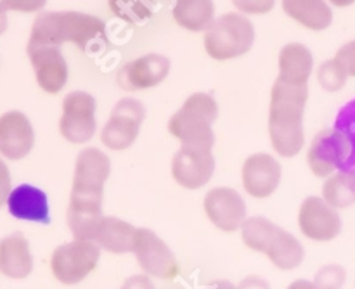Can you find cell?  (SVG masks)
Wrapping results in <instances>:
<instances>
[{"mask_svg": "<svg viewBox=\"0 0 355 289\" xmlns=\"http://www.w3.org/2000/svg\"><path fill=\"white\" fill-rule=\"evenodd\" d=\"M238 289H272L270 288L269 281L263 279L259 274H250L245 279H241V283L238 284Z\"/></svg>", "mask_w": 355, "mask_h": 289, "instance_id": "35", "label": "cell"}, {"mask_svg": "<svg viewBox=\"0 0 355 289\" xmlns=\"http://www.w3.org/2000/svg\"><path fill=\"white\" fill-rule=\"evenodd\" d=\"M236 10L245 16H260L269 14L276 6V0H231Z\"/></svg>", "mask_w": 355, "mask_h": 289, "instance_id": "29", "label": "cell"}, {"mask_svg": "<svg viewBox=\"0 0 355 289\" xmlns=\"http://www.w3.org/2000/svg\"><path fill=\"white\" fill-rule=\"evenodd\" d=\"M336 128L349 135L352 141V135L355 134V99L342 107L338 118H336Z\"/></svg>", "mask_w": 355, "mask_h": 289, "instance_id": "31", "label": "cell"}, {"mask_svg": "<svg viewBox=\"0 0 355 289\" xmlns=\"http://www.w3.org/2000/svg\"><path fill=\"white\" fill-rule=\"evenodd\" d=\"M286 289H318L312 281H307V279H297L293 281V283L290 284Z\"/></svg>", "mask_w": 355, "mask_h": 289, "instance_id": "36", "label": "cell"}, {"mask_svg": "<svg viewBox=\"0 0 355 289\" xmlns=\"http://www.w3.org/2000/svg\"><path fill=\"white\" fill-rule=\"evenodd\" d=\"M298 229L314 243L335 241L342 234L343 222L338 210L329 207L322 196H309L298 208Z\"/></svg>", "mask_w": 355, "mask_h": 289, "instance_id": "12", "label": "cell"}, {"mask_svg": "<svg viewBox=\"0 0 355 289\" xmlns=\"http://www.w3.org/2000/svg\"><path fill=\"white\" fill-rule=\"evenodd\" d=\"M107 7L118 19L128 24L146 23L155 14L149 0H107Z\"/></svg>", "mask_w": 355, "mask_h": 289, "instance_id": "26", "label": "cell"}, {"mask_svg": "<svg viewBox=\"0 0 355 289\" xmlns=\"http://www.w3.org/2000/svg\"><path fill=\"white\" fill-rule=\"evenodd\" d=\"M26 54L38 87L51 96L61 92L69 76L68 61L62 55L61 49L52 45H26Z\"/></svg>", "mask_w": 355, "mask_h": 289, "instance_id": "16", "label": "cell"}, {"mask_svg": "<svg viewBox=\"0 0 355 289\" xmlns=\"http://www.w3.org/2000/svg\"><path fill=\"white\" fill-rule=\"evenodd\" d=\"M349 75L335 58L328 59L318 68V82L326 92H338L347 85Z\"/></svg>", "mask_w": 355, "mask_h": 289, "instance_id": "27", "label": "cell"}, {"mask_svg": "<svg viewBox=\"0 0 355 289\" xmlns=\"http://www.w3.org/2000/svg\"><path fill=\"white\" fill-rule=\"evenodd\" d=\"M218 118V104L210 94L194 92L168 120V132L180 146H201L214 149L215 132L211 125Z\"/></svg>", "mask_w": 355, "mask_h": 289, "instance_id": "5", "label": "cell"}, {"mask_svg": "<svg viewBox=\"0 0 355 289\" xmlns=\"http://www.w3.org/2000/svg\"><path fill=\"white\" fill-rule=\"evenodd\" d=\"M203 210L214 227L222 232H236L248 218V208L241 194L232 187H214L203 200Z\"/></svg>", "mask_w": 355, "mask_h": 289, "instance_id": "14", "label": "cell"}, {"mask_svg": "<svg viewBox=\"0 0 355 289\" xmlns=\"http://www.w3.org/2000/svg\"><path fill=\"white\" fill-rule=\"evenodd\" d=\"M328 2L335 7H349L355 3V0H328Z\"/></svg>", "mask_w": 355, "mask_h": 289, "instance_id": "39", "label": "cell"}, {"mask_svg": "<svg viewBox=\"0 0 355 289\" xmlns=\"http://www.w3.org/2000/svg\"><path fill=\"white\" fill-rule=\"evenodd\" d=\"M146 120V106L134 97H123L111 110L101 130V142L110 151H127L137 141Z\"/></svg>", "mask_w": 355, "mask_h": 289, "instance_id": "8", "label": "cell"}, {"mask_svg": "<svg viewBox=\"0 0 355 289\" xmlns=\"http://www.w3.org/2000/svg\"><path fill=\"white\" fill-rule=\"evenodd\" d=\"M352 155V141L338 128L321 130L307 151V165L311 172L319 179H328L338 172Z\"/></svg>", "mask_w": 355, "mask_h": 289, "instance_id": "11", "label": "cell"}, {"mask_svg": "<svg viewBox=\"0 0 355 289\" xmlns=\"http://www.w3.org/2000/svg\"><path fill=\"white\" fill-rule=\"evenodd\" d=\"M283 10L311 31H324L333 23V10L328 0H283Z\"/></svg>", "mask_w": 355, "mask_h": 289, "instance_id": "23", "label": "cell"}, {"mask_svg": "<svg viewBox=\"0 0 355 289\" xmlns=\"http://www.w3.org/2000/svg\"><path fill=\"white\" fill-rule=\"evenodd\" d=\"M132 255L137 260L142 274L155 279L173 281L180 272L179 260L168 245L148 227H137Z\"/></svg>", "mask_w": 355, "mask_h": 289, "instance_id": "10", "label": "cell"}, {"mask_svg": "<svg viewBox=\"0 0 355 289\" xmlns=\"http://www.w3.org/2000/svg\"><path fill=\"white\" fill-rule=\"evenodd\" d=\"M137 227L118 217H104L96 234L97 246L111 255H127L134 252Z\"/></svg>", "mask_w": 355, "mask_h": 289, "instance_id": "22", "label": "cell"}, {"mask_svg": "<svg viewBox=\"0 0 355 289\" xmlns=\"http://www.w3.org/2000/svg\"><path fill=\"white\" fill-rule=\"evenodd\" d=\"M172 179L187 191L207 186L215 172V158L210 148L180 146L172 158Z\"/></svg>", "mask_w": 355, "mask_h": 289, "instance_id": "13", "label": "cell"}, {"mask_svg": "<svg viewBox=\"0 0 355 289\" xmlns=\"http://www.w3.org/2000/svg\"><path fill=\"white\" fill-rule=\"evenodd\" d=\"M120 289H156V286L153 283V277L146 274H135V276L127 277Z\"/></svg>", "mask_w": 355, "mask_h": 289, "instance_id": "34", "label": "cell"}, {"mask_svg": "<svg viewBox=\"0 0 355 289\" xmlns=\"http://www.w3.org/2000/svg\"><path fill=\"white\" fill-rule=\"evenodd\" d=\"M241 241L248 249L262 253L283 272L298 269L305 260V248L300 239L266 217H248L241 227Z\"/></svg>", "mask_w": 355, "mask_h": 289, "instance_id": "4", "label": "cell"}, {"mask_svg": "<svg viewBox=\"0 0 355 289\" xmlns=\"http://www.w3.org/2000/svg\"><path fill=\"white\" fill-rule=\"evenodd\" d=\"M111 175L110 156L99 148H85L78 152L73 170L66 224L73 239L96 241L103 222L104 186Z\"/></svg>", "mask_w": 355, "mask_h": 289, "instance_id": "1", "label": "cell"}, {"mask_svg": "<svg viewBox=\"0 0 355 289\" xmlns=\"http://www.w3.org/2000/svg\"><path fill=\"white\" fill-rule=\"evenodd\" d=\"M172 16L180 28L193 33L207 31L217 19L214 0H175Z\"/></svg>", "mask_w": 355, "mask_h": 289, "instance_id": "24", "label": "cell"}, {"mask_svg": "<svg viewBox=\"0 0 355 289\" xmlns=\"http://www.w3.org/2000/svg\"><path fill=\"white\" fill-rule=\"evenodd\" d=\"M283 177L281 163L267 152H255L243 163L241 182L248 196L266 200L277 191Z\"/></svg>", "mask_w": 355, "mask_h": 289, "instance_id": "17", "label": "cell"}, {"mask_svg": "<svg viewBox=\"0 0 355 289\" xmlns=\"http://www.w3.org/2000/svg\"><path fill=\"white\" fill-rule=\"evenodd\" d=\"M35 146V130L30 118L21 111L0 114V156L10 161L26 158Z\"/></svg>", "mask_w": 355, "mask_h": 289, "instance_id": "18", "label": "cell"}, {"mask_svg": "<svg viewBox=\"0 0 355 289\" xmlns=\"http://www.w3.org/2000/svg\"><path fill=\"white\" fill-rule=\"evenodd\" d=\"M7 210L17 220L35 222V224H51V208L47 194L30 184L14 187L7 200Z\"/></svg>", "mask_w": 355, "mask_h": 289, "instance_id": "19", "label": "cell"}, {"mask_svg": "<svg viewBox=\"0 0 355 289\" xmlns=\"http://www.w3.org/2000/svg\"><path fill=\"white\" fill-rule=\"evenodd\" d=\"M347 281V270L338 263H326L315 272L312 283L318 289H342Z\"/></svg>", "mask_w": 355, "mask_h": 289, "instance_id": "28", "label": "cell"}, {"mask_svg": "<svg viewBox=\"0 0 355 289\" xmlns=\"http://www.w3.org/2000/svg\"><path fill=\"white\" fill-rule=\"evenodd\" d=\"M255 42V28L248 16L225 12L205 31V52L215 61H231L248 54Z\"/></svg>", "mask_w": 355, "mask_h": 289, "instance_id": "6", "label": "cell"}, {"mask_svg": "<svg viewBox=\"0 0 355 289\" xmlns=\"http://www.w3.org/2000/svg\"><path fill=\"white\" fill-rule=\"evenodd\" d=\"M59 134L69 144H85L97 132V100L92 94L73 90L62 99Z\"/></svg>", "mask_w": 355, "mask_h": 289, "instance_id": "9", "label": "cell"}, {"mask_svg": "<svg viewBox=\"0 0 355 289\" xmlns=\"http://www.w3.org/2000/svg\"><path fill=\"white\" fill-rule=\"evenodd\" d=\"M279 75L277 78L286 80L291 83L307 85L312 71H314V55L311 49L298 42H290L284 45L277 59Z\"/></svg>", "mask_w": 355, "mask_h": 289, "instance_id": "21", "label": "cell"}, {"mask_svg": "<svg viewBox=\"0 0 355 289\" xmlns=\"http://www.w3.org/2000/svg\"><path fill=\"white\" fill-rule=\"evenodd\" d=\"M0 2L7 10H12V12L33 14L42 12L47 0H0Z\"/></svg>", "mask_w": 355, "mask_h": 289, "instance_id": "30", "label": "cell"}, {"mask_svg": "<svg viewBox=\"0 0 355 289\" xmlns=\"http://www.w3.org/2000/svg\"><path fill=\"white\" fill-rule=\"evenodd\" d=\"M211 289H238V286H234L231 281H218Z\"/></svg>", "mask_w": 355, "mask_h": 289, "instance_id": "38", "label": "cell"}, {"mask_svg": "<svg viewBox=\"0 0 355 289\" xmlns=\"http://www.w3.org/2000/svg\"><path fill=\"white\" fill-rule=\"evenodd\" d=\"M322 200L335 210H349L355 204V172L340 170L322 184Z\"/></svg>", "mask_w": 355, "mask_h": 289, "instance_id": "25", "label": "cell"}, {"mask_svg": "<svg viewBox=\"0 0 355 289\" xmlns=\"http://www.w3.org/2000/svg\"><path fill=\"white\" fill-rule=\"evenodd\" d=\"M12 191V177H10L9 166L0 158V208L7 204L9 194Z\"/></svg>", "mask_w": 355, "mask_h": 289, "instance_id": "33", "label": "cell"}, {"mask_svg": "<svg viewBox=\"0 0 355 289\" xmlns=\"http://www.w3.org/2000/svg\"><path fill=\"white\" fill-rule=\"evenodd\" d=\"M106 40V23L101 17L78 10H45L35 17L28 45L61 49V45L73 44L89 52L90 47L104 45Z\"/></svg>", "mask_w": 355, "mask_h": 289, "instance_id": "3", "label": "cell"}, {"mask_svg": "<svg viewBox=\"0 0 355 289\" xmlns=\"http://www.w3.org/2000/svg\"><path fill=\"white\" fill-rule=\"evenodd\" d=\"M335 59L345 69L347 75L355 78V40H350L345 45H342L338 49V52H336Z\"/></svg>", "mask_w": 355, "mask_h": 289, "instance_id": "32", "label": "cell"}, {"mask_svg": "<svg viewBox=\"0 0 355 289\" xmlns=\"http://www.w3.org/2000/svg\"><path fill=\"white\" fill-rule=\"evenodd\" d=\"M7 24H9V19H7V9L0 2V35H3L7 31Z\"/></svg>", "mask_w": 355, "mask_h": 289, "instance_id": "37", "label": "cell"}, {"mask_svg": "<svg viewBox=\"0 0 355 289\" xmlns=\"http://www.w3.org/2000/svg\"><path fill=\"white\" fill-rule=\"evenodd\" d=\"M170 68L172 62L166 55L151 52L121 66L116 73V83L125 92L148 90L165 82L170 75Z\"/></svg>", "mask_w": 355, "mask_h": 289, "instance_id": "15", "label": "cell"}, {"mask_svg": "<svg viewBox=\"0 0 355 289\" xmlns=\"http://www.w3.org/2000/svg\"><path fill=\"white\" fill-rule=\"evenodd\" d=\"M103 249L94 241L73 239L62 243L51 255L52 277L62 286H76L96 272Z\"/></svg>", "mask_w": 355, "mask_h": 289, "instance_id": "7", "label": "cell"}, {"mask_svg": "<svg viewBox=\"0 0 355 289\" xmlns=\"http://www.w3.org/2000/svg\"><path fill=\"white\" fill-rule=\"evenodd\" d=\"M33 272L30 243L21 232H12L0 241V274L7 279L23 281Z\"/></svg>", "mask_w": 355, "mask_h": 289, "instance_id": "20", "label": "cell"}, {"mask_svg": "<svg viewBox=\"0 0 355 289\" xmlns=\"http://www.w3.org/2000/svg\"><path fill=\"white\" fill-rule=\"evenodd\" d=\"M309 100V85L276 78L270 89L269 139L281 158H295L305 144L304 114Z\"/></svg>", "mask_w": 355, "mask_h": 289, "instance_id": "2", "label": "cell"}]
</instances>
